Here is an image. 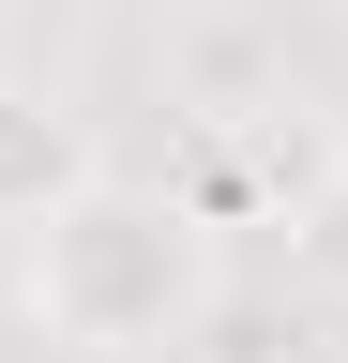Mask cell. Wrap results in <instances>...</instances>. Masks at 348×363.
Returning <instances> with one entry per match:
<instances>
[{
	"label": "cell",
	"instance_id": "1",
	"mask_svg": "<svg viewBox=\"0 0 348 363\" xmlns=\"http://www.w3.org/2000/svg\"><path fill=\"white\" fill-rule=\"evenodd\" d=\"M228 303V227L182 182H76L46 227H16V318L61 363H167Z\"/></svg>",
	"mask_w": 348,
	"mask_h": 363
},
{
	"label": "cell",
	"instance_id": "2",
	"mask_svg": "<svg viewBox=\"0 0 348 363\" xmlns=\"http://www.w3.org/2000/svg\"><path fill=\"white\" fill-rule=\"evenodd\" d=\"M333 167V136L288 106V91H242V106H197V136H182V197L212 212V227H288V197Z\"/></svg>",
	"mask_w": 348,
	"mask_h": 363
},
{
	"label": "cell",
	"instance_id": "3",
	"mask_svg": "<svg viewBox=\"0 0 348 363\" xmlns=\"http://www.w3.org/2000/svg\"><path fill=\"white\" fill-rule=\"evenodd\" d=\"M76 182H106L91 106H76V91H46V76H0V227H46Z\"/></svg>",
	"mask_w": 348,
	"mask_h": 363
},
{
	"label": "cell",
	"instance_id": "4",
	"mask_svg": "<svg viewBox=\"0 0 348 363\" xmlns=\"http://www.w3.org/2000/svg\"><path fill=\"white\" fill-rule=\"evenodd\" d=\"M288 288H318V303H348V152L288 197Z\"/></svg>",
	"mask_w": 348,
	"mask_h": 363
}]
</instances>
